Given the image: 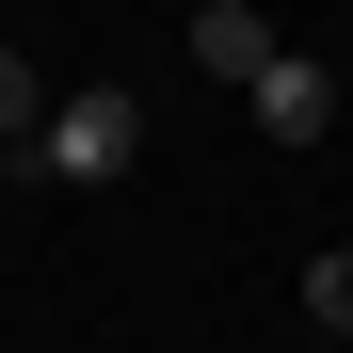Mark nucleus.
Wrapping results in <instances>:
<instances>
[{
	"instance_id": "f257e3e1",
	"label": "nucleus",
	"mask_w": 353,
	"mask_h": 353,
	"mask_svg": "<svg viewBox=\"0 0 353 353\" xmlns=\"http://www.w3.org/2000/svg\"><path fill=\"white\" fill-rule=\"evenodd\" d=\"M129 161H145L129 81H65V97H48V129H32V176H48V193H97V176H129Z\"/></svg>"
},
{
	"instance_id": "39448f33",
	"label": "nucleus",
	"mask_w": 353,
	"mask_h": 353,
	"mask_svg": "<svg viewBox=\"0 0 353 353\" xmlns=\"http://www.w3.org/2000/svg\"><path fill=\"white\" fill-rule=\"evenodd\" d=\"M305 321H321V337H353V257H305Z\"/></svg>"
},
{
	"instance_id": "20e7f679",
	"label": "nucleus",
	"mask_w": 353,
	"mask_h": 353,
	"mask_svg": "<svg viewBox=\"0 0 353 353\" xmlns=\"http://www.w3.org/2000/svg\"><path fill=\"white\" fill-rule=\"evenodd\" d=\"M48 129V81H32V48H0V145H32Z\"/></svg>"
},
{
	"instance_id": "f03ea898",
	"label": "nucleus",
	"mask_w": 353,
	"mask_h": 353,
	"mask_svg": "<svg viewBox=\"0 0 353 353\" xmlns=\"http://www.w3.org/2000/svg\"><path fill=\"white\" fill-rule=\"evenodd\" d=\"M257 129L273 145H337V65H321V48H273V65H257Z\"/></svg>"
},
{
	"instance_id": "7ed1b4c3",
	"label": "nucleus",
	"mask_w": 353,
	"mask_h": 353,
	"mask_svg": "<svg viewBox=\"0 0 353 353\" xmlns=\"http://www.w3.org/2000/svg\"><path fill=\"white\" fill-rule=\"evenodd\" d=\"M273 48H289V32L257 17V0H209V17H193V65H209L225 97H257V65H273Z\"/></svg>"
}]
</instances>
